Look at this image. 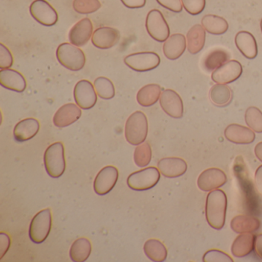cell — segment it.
<instances>
[{"mask_svg":"<svg viewBox=\"0 0 262 262\" xmlns=\"http://www.w3.org/2000/svg\"><path fill=\"white\" fill-rule=\"evenodd\" d=\"M82 116V110L79 105L68 103L62 105L55 113L53 124L58 128H65L77 122Z\"/></svg>","mask_w":262,"mask_h":262,"instance_id":"cell-17","label":"cell"},{"mask_svg":"<svg viewBox=\"0 0 262 262\" xmlns=\"http://www.w3.org/2000/svg\"><path fill=\"white\" fill-rule=\"evenodd\" d=\"M254 154L260 162H262V142H259L254 148Z\"/></svg>","mask_w":262,"mask_h":262,"instance_id":"cell-45","label":"cell"},{"mask_svg":"<svg viewBox=\"0 0 262 262\" xmlns=\"http://www.w3.org/2000/svg\"><path fill=\"white\" fill-rule=\"evenodd\" d=\"M148 133V122L145 113L141 111L133 113L127 119L125 136L127 142L133 145L145 142Z\"/></svg>","mask_w":262,"mask_h":262,"instance_id":"cell-2","label":"cell"},{"mask_svg":"<svg viewBox=\"0 0 262 262\" xmlns=\"http://www.w3.org/2000/svg\"><path fill=\"white\" fill-rule=\"evenodd\" d=\"M243 73L242 64L238 61L229 60L212 72L211 79L217 84L231 83L238 79Z\"/></svg>","mask_w":262,"mask_h":262,"instance_id":"cell-11","label":"cell"},{"mask_svg":"<svg viewBox=\"0 0 262 262\" xmlns=\"http://www.w3.org/2000/svg\"><path fill=\"white\" fill-rule=\"evenodd\" d=\"M162 110L173 119H181L184 114V105L181 96L172 90H165L159 99Z\"/></svg>","mask_w":262,"mask_h":262,"instance_id":"cell-14","label":"cell"},{"mask_svg":"<svg viewBox=\"0 0 262 262\" xmlns=\"http://www.w3.org/2000/svg\"><path fill=\"white\" fill-rule=\"evenodd\" d=\"M187 48V39L180 33L171 35L163 45V53L170 60L179 59Z\"/></svg>","mask_w":262,"mask_h":262,"instance_id":"cell-23","label":"cell"},{"mask_svg":"<svg viewBox=\"0 0 262 262\" xmlns=\"http://www.w3.org/2000/svg\"><path fill=\"white\" fill-rule=\"evenodd\" d=\"M11 244L10 236L7 233H0V259H2L4 257Z\"/></svg>","mask_w":262,"mask_h":262,"instance_id":"cell-41","label":"cell"},{"mask_svg":"<svg viewBox=\"0 0 262 262\" xmlns=\"http://www.w3.org/2000/svg\"><path fill=\"white\" fill-rule=\"evenodd\" d=\"M119 179V171L116 167L108 165L99 171L93 183L95 192L105 195L113 189Z\"/></svg>","mask_w":262,"mask_h":262,"instance_id":"cell-12","label":"cell"},{"mask_svg":"<svg viewBox=\"0 0 262 262\" xmlns=\"http://www.w3.org/2000/svg\"><path fill=\"white\" fill-rule=\"evenodd\" d=\"M73 7L76 13L86 15L96 13L102 5L99 0H74Z\"/></svg>","mask_w":262,"mask_h":262,"instance_id":"cell-36","label":"cell"},{"mask_svg":"<svg viewBox=\"0 0 262 262\" xmlns=\"http://www.w3.org/2000/svg\"><path fill=\"white\" fill-rule=\"evenodd\" d=\"M92 43L99 50H108L119 43L120 33L119 30L108 27H99L92 36Z\"/></svg>","mask_w":262,"mask_h":262,"instance_id":"cell-15","label":"cell"},{"mask_svg":"<svg viewBox=\"0 0 262 262\" xmlns=\"http://www.w3.org/2000/svg\"><path fill=\"white\" fill-rule=\"evenodd\" d=\"M127 67L136 72L151 71L157 68L161 63V59L157 53L153 52L133 53L124 59Z\"/></svg>","mask_w":262,"mask_h":262,"instance_id":"cell-8","label":"cell"},{"mask_svg":"<svg viewBox=\"0 0 262 262\" xmlns=\"http://www.w3.org/2000/svg\"><path fill=\"white\" fill-rule=\"evenodd\" d=\"M33 19L41 25L53 27L58 22L57 12L46 0H35L30 7Z\"/></svg>","mask_w":262,"mask_h":262,"instance_id":"cell-9","label":"cell"},{"mask_svg":"<svg viewBox=\"0 0 262 262\" xmlns=\"http://www.w3.org/2000/svg\"><path fill=\"white\" fill-rule=\"evenodd\" d=\"M254 185L257 192L262 196V165L256 170L254 174Z\"/></svg>","mask_w":262,"mask_h":262,"instance_id":"cell-43","label":"cell"},{"mask_svg":"<svg viewBox=\"0 0 262 262\" xmlns=\"http://www.w3.org/2000/svg\"><path fill=\"white\" fill-rule=\"evenodd\" d=\"M209 96L214 105L226 106L231 102L232 92L228 85L216 83L210 90Z\"/></svg>","mask_w":262,"mask_h":262,"instance_id":"cell-32","label":"cell"},{"mask_svg":"<svg viewBox=\"0 0 262 262\" xmlns=\"http://www.w3.org/2000/svg\"><path fill=\"white\" fill-rule=\"evenodd\" d=\"M152 156L151 148L148 142H143L137 145L135 150L134 161L137 166L144 168L150 163Z\"/></svg>","mask_w":262,"mask_h":262,"instance_id":"cell-35","label":"cell"},{"mask_svg":"<svg viewBox=\"0 0 262 262\" xmlns=\"http://www.w3.org/2000/svg\"><path fill=\"white\" fill-rule=\"evenodd\" d=\"M94 87L96 93L101 99L108 100L115 97L116 90L114 85L108 78H97L94 81Z\"/></svg>","mask_w":262,"mask_h":262,"instance_id":"cell-33","label":"cell"},{"mask_svg":"<svg viewBox=\"0 0 262 262\" xmlns=\"http://www.w3.org/2000/svg\"><path fill=\"white\" fill-rule=\"evenodd\" d=\"M158 168L162 176L168 179H174L183 176L186 172L188 165L181 158H164L158 162Z\"/></svg>","mask_w":262,"mask_h":262,"instance_id":"cell-19","label":"cell"},{"mask_svg":"<svg viewBox=\"0 0 262 262\" xmlns=\"http://www.w3.org/2000/svg\"><path fill=\"white\" fill-rule=\"evenodd\" d=\"M156 1L159 5L173 13H181L183 9L182 0H156Z\"/></svg>","mask_w":262,"mask_h":262,"instance_id":"cell-40","label":"cell"},{"mask_svg":"<svg viewBox=\"0 0 262 262\" xmlns=\"http://www.w3.org/2000/svg\"><path fill=\"white\" fill-rule=\"evenodd\" d=\"M40 129L37 119L27 118L16 124L13 130V136L19 142H27L34 138Z\"/></svg>","mask_w":262,"mask_h":262,"instance_id":"cell-21","label":"cell"},{"mask_svg":"<svg viewBox=\"0 0 262 262\" xmlns=\"http://www.w3.org/2000/svg\"><path fill=\"white\" fill-rule=\"evenodd\" d=\"M225 139L238 145H248L255 140V133L249 127L238 124H231L225 129Z\"/></svg>","mask_w":262,"mask_h":262,"instance_id":"cell-18","label":"cell"},{"mask_svg":"<svg viewBox=\"0 0 262 262\" xmlns=\"http://www.w3.org/2000/svg\"><path fill=\"white\" fill-rule=\"evenodd\" d=\"M52 228V214L50 208L42 210L32 219L30 234L32 242L41 244L45 242L50 234Z\"/></svg>","mask_w":262,"mask_h":262,"instance_id":"cell-6","label":"cell"},{"mask_svg":"<svg viewBox=\"0 0 262 262\" xmlns=\"http://www.w3.org/2000/svg\"><path fill=\"white\" fill-rule=\"evenodd\" d=\"M183 8L192 16L200 14L205 10L206 0H182Z\"/></svg>","mask_w":262,"mask_h":262,"instance_id":"cell-37","label":"cell"},{"mask_svg":"<svg viewBox=\"0 0 262 262\" xmlns=\"http://www.w3.org/2000/svg\"><path fill=\"white\" fill-rule=\"evenodd\" d=\"M231 59L229 52L224 49H215L211 50L204 59L202 66L208 73L214 71L216 69L225 64Z\"/></svg>","mask_w":262,"mask_h":262,"instance_id":"cell-28","label":"cell"},{"mask_svg":"<svg viewBox=\"0 0 262 262\" xmlns=\"http://www.w3.org/2000/svg\"><path fill=\"white\" fill-rule=\"evenodd\" d=\"M162 88L158 84H148L138 92L136 99L138 103L143 107L152 106L160 99Z\"/></svg>","mask_w":262,"mask_h":262,"instance_id":"cell-27","label":"cell"},{"mask_svg":"<svg viewBox=\"0 0 262 262\" xmlns=\"http://www.w3.org/2000/svg\"><path fill=\"white\" fill-rule=\"evenodd\" d=\"M204 262H233V259L224 251L220 250L211 249L205 253Z\"/></svg>","mask_w":262,"mask_h":262,"instance_id":"cell-38","label":"cell"},{"mask_svg":"<svg viewBox=\"0 0 262 262\" xmlns=\"http://www.w3.org/2000/svg\"><path fill=\"white\" fill-rule=\"evenodd\" d=\"M236 47L241 53L248 59H254L257 57V44L255 38L248 31H240L234 38Z\"/></svg>","mask_w":262,"mask_h":262,"instance_id":"cell-22","label":"cell"},{"mask_svg":"<svg viewBox=\"0 0 262 262\" xmlns=\"http://www.w3.org/2000/svg\"><path fill=\"white\" fill-rule=\"evenodd\" d=\"M186 39L188 51L191 54H197L205 47L206 32L202 25L196 24L187 33Z\"/></svg>","mask_w":262,"mask_h":262,"instance_id":"cell-24","label":"cell"},{"mask_svg":"<svg viewBox=\"0 0 262 262\" xmlns=\"http://www.w3.org/2000/svg\"><path fill=\"white\" fill-rule=\"evenodd\" d=\"M44 165L50 177L58 179L65 172V148L62 142H58L50 145L44 154Z\"/></svg>","mask_w":262,"mask_h":262,"instance_id":"cell-3","label":"cell"},{"mask_svg":"<svg viewBox=\"0 0 262 262\" xmlns=\"http://www.w3.org/2000/svg\"><path fill=\"white\" fill-rule=\"evenodd\" d=\"M93 33V23L89 18H84L72 27L69 33V40L76 47H82L92 39Z\"/></svg>","mask_w":262,"mask_h":262,"instance_id":"cell-16","label":"cell"},{"mask_svg":"<svg viewBox=\"0 0 262 262\" xmlns=\"http://www.w3.org/2000/svg\"><path fill=\"white\" fill-rule=\"evenodd\" d=\"M202 26L207 33L212 35H222L228 31V22L225 18L216 15H205L202 19Z\"/></svg>","mask_w":262,"mask_h":262,"instance_id":"cell-29","label":"cell"},{"mask_svg":"<svg viewBox=\"0 0 262 262\" xmlns=\"http://www.w3.org/2000/svg\"><path fill=\"white\" fill-rule=\"evenodd\" d=\"M260 30H261V33H262V19H261V20H260Z\"/></svg>","mask_w":262,"mask_h":262,"instance_id":"cell-46","label":"cell"},{"mask_svg":"<svg viewBox=\"0 0 262 262\" xmlns=\"http://www.w3.org/2000/svg\"><path fill=\"white\" fill-rule=\"evenodd\" d=\"M0 85L7 90L24 93L27 89V81L19 72L12 69L0 70Z\"/></svg>","mask_w":262,"mask_h":262,"instance_id":"cell-20","label":"cell"},{"mask_svg":"<svg viewBox=\"0 0 262 262\" xmlns=\"http://www.w3.org/2000/svg\"><path fill=\"white\" fill-rule=\"evenodd\" d=\"M92 252V244L86 237H80L73 242L70 250V258L74 262H84Z\"/></svg>","mask_w":262,"mask_h":262,"instance_id":"cell-30","label":"cell"},{"mask_svg":"<svg viewBox=\"0 0 262 262\" xmlns=\"http://www.w3.org/2000/svg\"><path fill=\"white\" fill-rule=\"evenodd\" d=\"M121 2L128 9L142 8L146 4V0H121Z\"/></svg>","mask_w":262,"mask_h":262,"instance_id":"cell-42","label":"cell"},{"mask_svg":"<svg viewBox=\"0 0 262 262\" xmlns=\"http://www.w3.org/2000/svg\"><path fill=\"white\" fill-rule=\"evenodd\" d=\"M260 221L253 216L239 214L233 217L231 228L237 234L253 233L260 228Z\"/></svg>","mask_w":262,"mask_h":262,"instance_id":"cell-26","label":"cell"},{"mask_svg":"<svg viewBox=\"0 0 262 262\" xmlns=\"http://www.w3.org/2000/svg\"><path fill=\"white\" fill-rule=\"evenodd\" d=\"M56 58L67 70L77 72L85 67L86 58L81 49L72 43L64 42L58 47Z\"/></svg>","mask_w":262,"mask_h":262,"instance_id":"cell-4","label":"cell"},{"mask_svg":"<svg viewBox=\"0 0 262 262\" xmlns=\"http://www.w3.org/2000/svg\"><path fill=\"white\" fill-rule=\"evenodd\" d=\"M247 125L254 133H262V112L255 106L247 108L245 115Z\"/></svg>","mask_w":262,"mask_h":262,"instance_id":"cell-34","label":"cell"},{"mask_svg":"<svg viewBox=\"0 0 262 262\" xmlns=\"http://www.w3.org/2000/svg\"><path fill=\"white\" fill-rule=\"evenodd\" d=\"M75 102L82 110H89L96 105L97 102V93L92 82L85 79L76 84L73 91Z\"/></svg>","mask_w":262,"mask_h":262,"instance_id":"cell-10","label":"cell"},{"mask_svg":"<svg viewBox=\"0 0 262 262\" xmlns=\"http://www.w3.org/2000/svg\"><path fill=\"white\" fill-rule=\"evenodd\" d=\"M228 200L225 191L213 190L207 195L205 217L208 225L214 229L220 230L225 226Z\"/></svg>","mask_w":262,"mask_h":262,"instance_id":"cell-1","label":"cell"},{"mask_svg":"<svg viewBox=\"0 0 262 262\" xmlns=\"http://www.w3.org/2000/svg\"><path fill=\"white\" fill-rule=\"evenodd\" d=\"M160 174L159 168L148 167L132 173L127 179V185L134 191H147L157 185Z\"/></svg>","mask_w":262,"mask_h":262,"instance_id":"cell-5","label":"cell"},{"mask_svg":"<svg viewBox=\"0 0 262 262\" xmlns=\"http://www.w3.org/2000/svg\"><path fill=\"white\" fill-rule=\"evenodd\" d=\"M254 236L252 233H243L237 236L231 245V254L235 257H244L254 249Z\"/></svg>","mask_w":262,"mask_h":262,"instance_id":"cell-25","label":"cell"},{"mask_svg":"<svg viewBox=\"0 0 262 262\" xmlns=\"http://www.w3.org/2000/svg\"><path fill=\"white\" fill-rule=\"evenodd\" d=\"M13 57L11 52L3 43H0V69L7 70L13 65Z\"/></svg>","mask_w":262,"mask_h":262,"instance_id":"cell-39","label":"cell"},{"mask_svg":"<svg viewBox=\"0 0 262 262\" xmlns=\"http://www.w3.org/2000/svg\"><path fill=\"white\" fill-rule=\"evenodd\" d=\"M227 181L228 178L225 171L217 168H210L201 173L197 184L202 191H211L223 186Z\"/></svg>","mask_w":262,"mask_h":262,"instance_id":"cell-13","label":"cell"},{"mask_svg":"<svg viewBox=\"0 0 262 262\" xmlns=\"http://www.w3.org/2000/svg\"><path fill=\"white\" fill-rule=\"evenodd\" d=\"M254 250L259 258L262 260V234H257L254 237Z\"/></svg>","mask_w":262,"mask_h":262,"instance_id":"cell-44","label":"cell"},{"mask_svg":"<svg viewBox=\"0 0 262 262\" xmlns=\"http://www.w3.org/2000/svg\"><path fill=\"white\" fill-rule=\"evenodd\" d=\"M144 252L150 260L162 262L166 260L168 251L162 242L157 239H149L144 245Z\"/></svg>","mask_w":262,"mask_h":262,"instance_id":"cell-31","label":"cell"},{"mask_svg":"<svg viewBox=\"0 0 262 262\" xmlns=\"http://www.w3.org/2000/svg\"><path fill=\"white\" fill-rule=\"evenodd\" d=\"M145 27L148 35L157 42H165L170 37L168 23L159 10H152L148 13Z\"/></svg>","mask_w":262,"mask_h":262,"instance_id":"cell-7","label":"cell"}]
</instances>
